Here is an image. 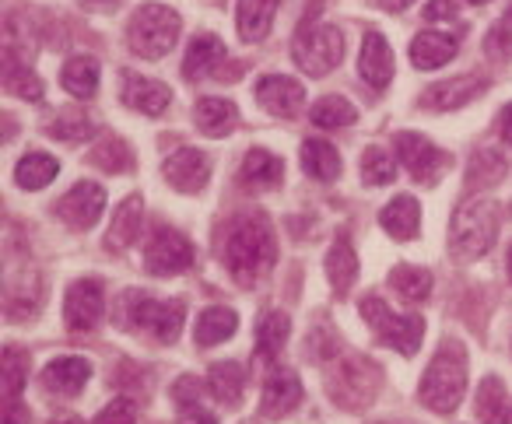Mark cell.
<instances>
[{"mask_svg":"<svg viewBox=\"0 0 512 424\" xmlns=\"http://www.w3.org/2000/svg\"><path fill=\"white\" fill-rule=\"evenodd\" d=\"M278 260V239H274V225L264 211H246L232 221L225 239V267L235 284L253 288L274 270Z\"/></svg>","mask_w":512,"mask_h":424,"instance_id":"6da1fadb","label":"cell"},{"mask_svg":"<svg viewBox=\"0 0 512 424\" xmlns=\"http://www.w3.org/2000/svg\"><path fill=\"white\" fill-rule=\"evenodd\" d=\"M463 393H467V351L456 340H446L435 351L428 372L421 375L418 400L435 414H453L463 403Z\"/></svg>","mask_w":512,"mask_h":424,"instance_id":"7a4b0ae2","label":"cell"},{"mask_svg":"<svg viewBox=\"0 0 512 424\" xmlns=\"http://www.w3.org/2000/svg\"><path fill=\"white\" fill-rule=\"evenodd\" d=\"M183 319H186V302L183 298H162L148 295V291H127L116 309V323L127 326L134 333H151L158 344H176L179 333H183Z\"/></svg>","mask_w":512,"mask_h":424,"instance_id":"3957f363","label":"cell"},{"mask_svg":"<svg viewBox=\"0 0 512 424\" xmlns=\"http://www.w3.org/2000/svg\"><path fill=\"white\" fill-rule=\"evenodd\" d=\"M498 239V207L491 197H467L453 214L449 253L460 263H474L495 246Z\"/></svg>","mask_w":512,"mask_h":424,"instance_id":"277c9868","label":"cell"},{"mask_svg":"<svg viewBox=\"0 0 512 424\" xmlns=\"http://www.w3.org/2000/svg\"><path fill=\"white\" fill-rule=\"evenodd\" d=\"M327 393L337 407L344 410H365L379 393V372L365 358L351 351H337L334 365L327 368Z\"/></svg>","mask_w":512,"mask_h":424,"instance_id":"5b68a950","label":"cell"},{"mask_svg":"<svg viewBox=\"0 0 512 424\" xmlns=\"http://www.w3.org/2000/svg\"><path fill=\"white\" fill-rule=\"evenodd\" d=\"M179 32H183V22L172 8L165 4H144L137 8V15L130 18L127 29V43L134 50V57L141 60H162L172 53Z\"/></svg>","mask_w":512,"mask_h":424,"instance_id":"8992f818","label":"cell"},{"mask_svg":"<svg viewBox=\"0 0 512 424\" xmlns=\"http://www.w3.org/2000/svg\"><path fill=\"white\" fill-rule=\"evenodd\" d=\"M358 312H362V319L369 323V330L376 333L379 344L393 347V351H400L404 358L418 354L421 340H425V319L421 316H397L379 295H365L362 302H358Z\"/></svg>","mask_w":512,"mask_h":424,"instance_id":"52a82bcc","label":"cell"},{"mask_svg":"<svg viewBox=\"0 0 512 424\" xmlns=\"http://www.w3.org/2000/svg\"><path fill=\"white\" fill-rule=\"evenodd\" d=\"M292 57L309 78L337 71L344 60V32L337 25H313L306 22L292 43Z\"/></svg>","mask_w":512,"mask_h":424,"instance_id":"ba28073f","label":"cell"},{"mask_svg":"<svg viewBox=\"0 0 512 424\" xmlns=\"http://www.w3.org/2000/svg\"><path fill=\"white\" fill-rule=\"evenodd\" d=\"M144 267H148V274H155V277H172V274L190 270L193 267L190 239L169 225L155 228L148 249H144Z\"/></svg>","mask_w":512,"mask_h":424,"instance_id":"9c48e42d","label":"cell"},{"mask_svg":"<svg viewBox=\"0 0 512 424\" xmlns=\"http://www.w3.org/2000/svg\"><path fill=\"white\" fill-rule=\"evenodd\" d=\"M397 158H400V165H404V169L411 172L418 183H425V186L439 183L442 172L449 169V155H446V151L435 148L428 137L411 134V130L397 134Z\"/></svg>","mask_w":512,"mask_h":424,"instance_id":"30bf717a","label":"cell"},{"mask_svg":"<svg viewBox=\"0 0 512 424\" xmlns=\"http://www.w3.org/2000/svg\"><path fill=\"white\" fill-rule=\"evenodd\" d=\"M106 312V291H102V281L95 277H81L67 288L64 295V323L71 330L85 333V330H95Z\"/></svg>","mask_w":512,"mask_h":424,"instance_id":"8fae6325","label":"cell"},{"mask_svg":"<svg viewBox=\"0 0 512 424\" xmlns=\"http://www.w3.org/2000/svg\"><path fill=\"white\" fill-rule=\"evenodd\" d=\"M106 211V190L99 183H74L57 204V218L74 232H88Z\"/></svg>","mask_w":512,"mask_h":424,"instance_id":"7c38bea8","label":"cell"},{"mask_svg":"<svg viewBox=\"0 0 512 424\" xmlns=\"http://www.w3.org/2000/svg\"><path fill=\"white\" fill-rule=\"evenodd\" d=\"M162 176L169 179L172 190L179 193H200L211 179V158L197 148H179L165 158Z\"/></svg>","mask_w":512,"mask_h":424,"instance_id":"4fadbf2b","label":"cell"},{"mask_svg":"<svg viewBox=\"0 0 512 424\" xmlns=\"http://www.w3.org/2000/svg\"><path fill=\"white\" fill-rule=\"evenodd\" d=\"M256 99L271 116H281V120H292V116L302 113V102H306V88L295 78H285V74H267L256 85Z\"/></svg>","mask_w":512,"mask_h":424,"instance_id":"5bb4252c","label":"cell"},{"mask_svg":"<svg viewBox=\"0 0 512 424\" xmlns=\"http://www.w3.org/2000/svg\"><path fill=\"white\" fill-rule=\"evenodd\" d=\"M484 88H488V78H481V74H460V78L439 81V85L428 88V92L421 95V106L449 113V109H463L467 102H474L477 95H484Z\"/></svg>","mask_w":512,"mask_h":424,"instance_id":"9a60e30c","label":"cell"},{"mask_svg":"<svg viewBox=\"0 0 512 424\" xmlns=\"http://www.w3.org/2000/svg\"><path fill=\"white\" fill-rule=\"evenodd\" d=\"M299 403H302L299 375L288 372V368H274V372L267 375V382H264V396H260V410H264V417L278 421V417L292 414Z\"/></svg>","mask_w":512,"mask_h":424,"instance_id":"2e32d148","label":"cell"},{"mask_svg":"<svg viewBox=\"0 0 512 424\" xmlns=\"http://www.w3.org/2000/svg\"><path fill=\"white\" fill-rule=\"evenodd\" d=\"M123 102L141 116H162L172 106V92L162 81L141 78L134 71H123Z\"/></svg>","mask_w":512,"mask_h":424,"instance_id":"e0dca14e","label":"cell"},{"mask_svg":"<svg viewBox=\"0 0 512 424\" xmlns=\"http://www.w3.org/2000/svg\"><path fill=\"white\" fill-rule=\"evenodd\" d=\"M358 74H362L365 85H372L376 92H383L393 81V50L383 32H369V36H365L362 57H358Z\"/></svg>","mask_w":512,"mask_h":424,"instance_id":"ac0fdd59","label":"cell"},{"mask_svg":"<svg viewBox=\"0 0 512 424\" xmlns=\"http://www.w3.org/2000/svg\"><path fill=\"white\" fill-rule=\"evenodd\" d=\"M43 386L53 396H78L85 382L92 379V361L85 358H57L43 368Z\"/></svg>","mask_w":512,"mask_h":424,"instance_id":"d6986e66","label":"cell"},{"mask_svg":"<svg viewBox=\"0 0 512 424\" xmlns=\"http://www.w3.org/2000/svg\"><path fill=\"white\" fill-rule=\"evenodd\" d=\"M379 225H383V232L390 235V239H414L421 228V204L411 197V193H400V197H393L390 204L379 211Z\"/></svg>","mask_w":512,"mask_h":424,"instance_id":"ffe728a7","label":"cell"},{"mask_svg":"<svg viewBox=\"0 0 512 424\" xmlns=\"http://www.w3.org/2000/svg\"><path fill=\"white\" fill-rule=\"evenodd\" d=\"M221 64H225V46H221V39L211 36V32H200V36H193V43L186 46V57H183V74H186V78H190V81L207 78V74H214Z\"/></svg>","mask_w":512,"mask_h":424,"instance_id":"44dd1931","label":"cell"},{"mask_svg":"<svg viewBox=\"0 0 512 424\" xmlns=\"http://www.w3.org/2000/svg\"><path fill=\"white\" fill-rule=\"evenodd\" d=\"M281 0H239L235 4V25H239V36L246 43H260L267 39L274 25V15H278Z\"/></svg>","mask_w":512,"mask_h":424,"instance_id":"7402d4cb","label":"cell"},{"mask_svg":"<svg viewBox=\"0 0 512 424\" xmlns=\"http://www.w3.org/2000/svg\"><path fill=\"white\" fill-rule=\"evenodd\" d=\"M144 232V200L141 197H127L120 204V211H116L113 225H109L106 232V246L113 249V253H120V249H130L137 239H141Z\"/></svg>","mask_w":512,"mask_h":424,"instance_id":"603a6c76","label":"cell"},{"mask_svg":"<svg viewBox=\"0 0 512 424\" xmlns=\"http://www.w3.org/2000/svg\"><path fill=\"white\" fill-rule=\"evenodd\" d=\"M456 57V36L449 32H421L411 43V64L421 71H439Z\"/></svg>","mask_w":512,"mask_h":424,"instance_id":"cb8c5ba5","label":"cell"},{"mask_svg":"<svg viewBox=\"0 0 512 424\" xmlns=\"http://www.w3.org/2000/svg\"><path fill=\"white\" fill-rule=\"evenodd\" d=\"M302 169H306V176H313L316 183H334V179L341 176V151L330 141H323V137H309V141L302 144Z\"/></svg>","mask_w":512,"mask_h":424,"instance_id":"d4e9b609","label":"cell"},{"mask_svg":"<svg viewBox=\"0 0 512 424\" xmlns=\"http://www.w3.org/2000/svg\"><path fill=\"white\" fill-rule=\"evenodd\" d=\"M239 179L246 186H264V190H274V186H281V179H285V162H281L274 151L253 148L246 158H242Z\"/></svg>","mask_w":512,"mask_h":424,"instance_id":"484cf974","label":"cell"},{"mask_svg":"<svg viewBox=\"0 0 512 424\" xmlns=\"http://www.w3.org/2000/svg\"><path fill=\"white\" fill-rule=\"evenodd\" d=\"M288 333H292L288 312H267V316L260 319V326H256V358L264 361V365H274L278 354L285 351Z\"/></svg>","mask_w":512,"mask_h":424,"instance_id":"4316f807","label":"cell"},{"mask_svg":"<svg viewBox=\"0 0 512 424\" xmlns=\"http://www.w3.org/2000/svg\"><path fill=\"white\" fill-rule=\"evenodd\" d=\"M193 123L207 137H228L235 130V123H239V109L228 99H200L193 106Z\"/></svg>","mask_w":512,"mask_h":424,"instance_id":"83f0119b","label":"cell"},{"mask_svg":"<svg viewBox=\"0 0 512 424\" xmlns=\"http://www.w3.org/2000/svg\"><path fill=\"white\" fill-rule=\"evenodd\" d=\"M327 277H330V288H334L337 295H348L358 281V256L344 235L334 239V246H330V253H327Z\"/></svg>","mask_w":512,"mask_h":424,"instance_id":"f1b7e54d","label":"cell"},{"mask_svg":"<svg viewBox=\"0 0 512 424\" xmlns=\"http://www.w3.org/2000/svg\"><path fill=\"white\" fill-rule=\"evenodd\" d=\"M207 389H211V396L218 403H232L235 407L242 400V393H246V368L239 361H218L207 372Z\"/></svg>","mask_w":512,"mask_h":424,"instance_id":"f546056e","label":"cell"},{"mask_svg":"<svg viewBox=\"0 0 512 424\" xmlns=\"http://www.w3.org/2000/svg\"><path fill=\"white\" fill-rule=\"evenodd\" d=\"M235 326H239V316H235L232 309H221V305H214V309L200 312L193 337H197L200 347H218V344H225L228 337H235Z\"/></svg>","mask_w":512,"mask_h":424,"instance_id":"4dcf8cb0","label":"cell"},{"mask_svg":"<svg viewBox=\"0 0 512 424\" xmlns=\"http://www.w3.org/2000/svg\"><path fill=\"white\" fill-rule=\"evenodd\" d=\"M60 85L74 95V99H92L99 92V60L92 57H74L60 71Z\"/></svg>","mask_w":512,"mask_h":424,"instance_id":"1f68e13d","label":"cell"},{"mask_svg":"<svg viewBox=\"0 0 512 424\" xmlns=\"http://www.w3.org/2000/svg\"><path fill=\"white\" fill-rule=\"evenodd\" d=\"M57 172H60L57 158L46 155V151H29V155L18 162L15 183L22 186V190H43V186H50L53 179H57Z\"/></svg>","mask_w":512,"mask_h":424,"instance_id":"d6a6232c","label":"cell"},{"mask_svg":"<svg viewBox=\"0 0 512 424\" xmlns=\"http://www.w3.org/2000/svg\"><path fill=\"white\" fill-rule=\"evenodd\" d=\"M4 88H8L11 95H18V99H29V102H39L46 95L43 81H39L36 74H32V67L22 64L15 53H4Z\"/></svg>","mask_w":512,"mask_h":424,"instance_id":"836d02e7","label":"cell"},{"mask_svg":"<svg viewBox=\"0 0 512 424\" xmlns=\"http://www.w3.org/2000/svg\"><path fill=\"white\" fill-rule=\"evenodd\" d=\"M309 120L320 130H341V127H351V123L358 120V113L344 95H323L313 106V113H309Z\"/></svg>","mask_w":512,"mask_h":424,"instance_id":"e575fe53","label":"cell"},{"mask_svg":"<svg viewBox=\"0 0 512 424\" xmlns=\"http://www.w3.org/2000/svg\"><path fill=\"white\" fill-rule=\"evenodd\" d=\"M390 288L407 302H425L432 295V274L421 267H411V263H400V267L390 270Z\"/></svg>","mask_w":512,"mask_h":424,"instance_id":"d590c367","label":"cell"},{"mask_svg":"<svg viewBox=\"0 0 512 424\" xmlns=\"http://www.w3.org/2000/svg\"><path fill=\"white\" fill-rule=\"evenodd\" d=\"M509 172V162H505L498 151L491 148H481L470 155V165H467V186H495L505 179Z\"/></svg>","mask_w":512,"mask_h":424,"instance_id":"8d00e7d4","label":"cell"},{"mask_svg":"<svg viewBox=\"0 0 512 424\" xmlns=\"http://www.w3.org/2000/svg\"><path fill=\"white\" fill-rule=\"evenodd\" d=\"M505 410H509V396H505L502 379L488 375L477 389V417H481V424H502Z\"/></svg>","mask_w":512,"mask_h":424,"instance_id":"74e56055","label":"cell"},{"mask_svg":"<svg viewBox=\"0 0 512 424\" xmlns=\"http://www.w3.org/2000/svg\"><path fill=\"white\" fill-rule=\"evenodd\" d=\"M29 382V354L25 347L8 344L4 347V400H18Z\"/></svg>","mask_w":512,"mask_h":424,"instance_id":"f35d334b","label":"cell"},{"mask_svg":"<svg viewBox=\"0 0 512 424\" xmlns=\"http://www.w3.org/2000/svg\"><path fill=\"white\" fill-rule=\"evenodd\" d=\"M46 134H50L53 141L81 144V141H92L95 127H92V120H88L85 113H64V116H57L50 127H46Z\"/></svg>","mask_w":512,"mask_h":424,"instance_id":"ab89813d","label":"cell"},{"mask_svg":"<svg viewBox=\"0 0 512 424\" xmlns=\"http://www.w3.org/2000/svg\"><path fill=\"white\" fill-rule=\"evenodd\" d=\"M362 179L365 186H390L397 179V158H390L383 148H369L362 155Z\"/></svg>","mask_w":512,"mask_h":424,"instance_id":"60d3db41","label":"cell"},{"mask_svg":"<svg viewBox=\"0 0 512 424\" xmlns=\"http://www.w3.org/2000/svg\"><path fill=\"white\" fill-rule=\"evenodd\" d=\"M92 162L99 165L102 172H130L134 169V151L123 141H116V137H109V141H102L99 148L92 151Z\"/></svg>","mask_w":512,"mask_h":424,"instance_id":"b9f144b4","label":"cell"},{"mask_svg":"<svg viewBox=\"0 0 512 424\" xmlns=\"http://www.w3.org/2000/svg\"><path fill=\"white\" fill-rule=\"evenodd\" d=\"M172 400H176V407L183 410V414H197L200 410V379L183 375V379L176 382V389H172Z\"/></svg>","mask_w":512,"mask_h":424,"instance_id":"7bdbcfd3","label":"cell"},{"mask_svg":"<svg viewBox=\"0 0 512 424\" xmlns=\"http://www.w3.org/2000/svg\"><path fill=\"white\" fill-rule=\"evenodd\" d=\"M484 53H488L495 64H505V60L512 57V29L509 25H498V29L488 32V39H484Z\"/></svg>","mask_w":512,"mask_h":424,"instance_id":"ee69618b","label":"cell"},{"mask_svg":"<svg viewBox=\"0 0 512 424\" xmlns=\"http://www.w3.org/2000/svg\"><path fill=\"white\" fill-rule=\"evenodd\" d=\"M95 424H137V407H134V400L120 396V400L106 403V410H102V414L95 417Z\"/></svg>","mask_w":512,"mask_h":424,"instance_id":"f6af8a7d","label":"cell"},{"mask_svg":"<svg viewBox=\"0 0 512 424\" xmlns=\"http://www.w3.org/2000/svg\"><path fill=\"white\" fill-rule=\"evenodd\" d=\"M425 18L428 22H449V18H456V0H428Z\"/></svg>","mask_w":512,"mask_h":424,"instance_id":"bcb514c9","label":"cell"},{"mask_svg":"<svg viewBox=\"0 0 512 424\" xmlns=\"http://www.w3.org/2000/svg\"><path fill=\"white\" fill-rule=\"evenodd\" d=\"M4 424H32V414L22 400H4Z\"/></svg>","mask_w":512,"mask_h":424,"instance_id":"7dc6e473","label":"cell"},{"mask_svg":"<svg viewBox=\"0 0 512 424\" xmlns=\"http://www.w3.org/2000/svg\"><path fill=\"white\" fill-rule=\"evenodd\" d=\"M498 134H502V141L512 148V106H505L502 113H498Z\"/></svg>","mask_w":512,"mask_h":424,"instance_id":"c3c4849f","label":"cell"},{"mask_svg":"<svg viewBox=\"0 0 512 424\" xmlns=\"http://www.w3.org/2000/svg\"><path fill=\"white\" fill-rule=\"evenodd\" d=\"M123 0H81V8H88V11H113V8H120Z\"/></svg>","mask_w":512,"mask_h":424,"instance_id":"681fc988","label":"cell"},{"mask_svg":"<svg viewBox=\"0 0 512 424\" xmlns=\"http://www.w3.org/2000/svg\"><path fill=\"white\" fill-rule=\"evenodd\" d=\"M414 0H383V8L386 11H404V8H411Z\"/></svg>","mask_w":512,"mask_h":424,"instance_id":"f907efd6","label":"cell"},{"mask_svg":"<svg viewBox=\"0 0 512 424\" xmlns=\"http://www.w3.org/2000/svg\"><path fill=\"white\" fill-rule=\"evenodd\" d=\"M50 424H85V421H81L78 414H64V417H53Z\"/></svg>","mask_w":512,"mask_h":424,"instance_id":"816d5d0a","label":"cell"},{"mask_svg":"<svg viewBox=\"0 0 512 424\" xmlns=\"http://www.w3.org/2000/svg\"><path fill=\"white\" fill-rule=\"evenodd\" d=\"M11 137H15V120L4 116V141H11Z\"/></svg>","mask_w":512,"mask_h":424,"instance_id":"f5cc1de1","label":"cell"},{"mask_svg":"<svg viewBox=\"0 0 512 424\" xmlns=\"http://www.w3.org/2000/svg\"><path fill=\"white\" fill-rule=\"evenodd\" d=\"M190 424H218V421H214V417L211 414H197V417H193V421Z\"/></svg>","mask_w":512,"mask_h":424,"instance_id":"db71d44e","label":"cell"},{"mask_svg":"<svg viewBox=\"0 0 512 424\" xmlns=\"http://www.w3.org/2000/svg\"><path fill=\"white\" fill-rule=\"evenodd\" d=\"M502 424H512V403H509V410H505V417H502Z\"/></svg>","mask_w":512,"mask_h":424,"instance_id":"11a10c76","label":"cell"},{"mask_svg":"<svg viewBox=\"0 0 512 424\" xmlns=\"http://www.w3.org/2000/svg\"><path fill=\"white\" fill-rule=\"evenodd\" d=\"M505 267H509V281H512V246H509V260H505Z\"/></svg>","mask_w":512,"mask_h":424,"instance_id":"9f6ffc18","label":"cell"},{"mask_svg":"<svg viewBox=\"0 0 512 424\" xmlns=\"http://www.w3.org/2000/svg\"><path fill=\"white\" fill-rule=\"evenodd\" d=\"M467 4H491V0H467Z\"/></svg>","mask_w":512,"mask_h":424,"instance_id":"6f0895ef","label":"cell"},{"mask_svg":"<svg viewBox=\"0 0 512 424\" xmlns=\"http://www.w3.org/2000/svg\"><path fill=\"white\" fill-rule=\"evenodd\" d=\"M509 18H512V8H509Z\"/></svg>","mask_w":512,"mask_h":424,"instance_id":"680465c9","label":"cell"}]
</instances>
